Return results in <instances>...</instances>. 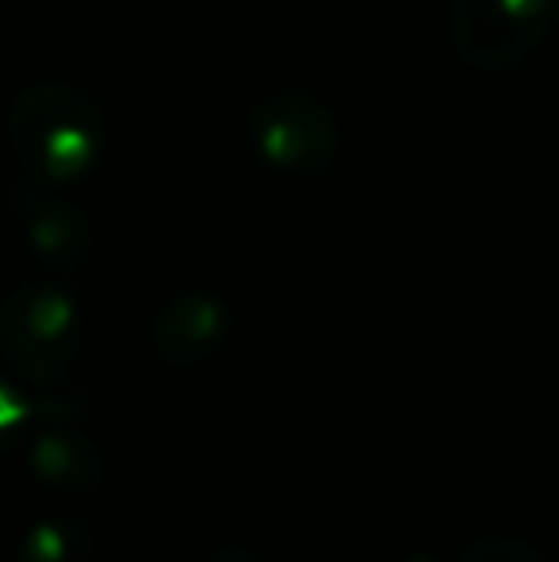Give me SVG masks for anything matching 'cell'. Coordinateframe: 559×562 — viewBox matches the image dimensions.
Wrapping results in <instances>:
<instances>
[{"mask_svg": "<svg viewBox=\"0 0 559 562\" xmlns=\"http://www.w3.org/2000/svg\"><path fill=\"white\" fill-rule=\"evenodd\" d=\"M406 562H429V559H406Z\"/></svg>", "mask_w": 559, "mask_h": 562, "instance_id": "10", "label": "cell"}, {"mask_svg": "<svg viewBox=\"0 0 559 562\" xmlns=\"http://www.w3.org/2000/svg\"><path fill=\"white\" fill-rule=\"evenodd\" d=\"M89 528L69 517H46L23 536L20 562H85L89 559Z\"/></svg>", "mask_w": 559, "mask_h": 562, "instance_id": "6", "label": "cell"}, {"mask_svg": "<svg viewBox=\"0 0 559 562\" xmlns=\"http://www.w3.org/2000/svg\"><path fill=\"white\" fill-rule=\"evenodd\" d=\"M226 311L211 295H177L154 322V348L172 368L215 360L226 340Z\"/></svg>", "mask_w": 559, "mask_h": 562, "instance_id": "4", "label": "cell"}, {"mask_svg": "<svg viewBox=\"0 0 559 562\" xmlns=\"http://www.w3.org/2000/svg\"><path fill=\"white\" fill-rule=\"evenodd\" d=\"M548 0H452V43L476 69H510L540 46Z\"/></svg>", "mask_w": 559, "mask_h": 562, "instance_id": "3", "label": "cell"}, {"mask_svg": "<svg viewBox=\"0 0 559 562\" xmlns=\"http://www.w3.org/2000/svg\"><path fill=\"white\" fill-rule=\"evenodd\" d=\"M456 562H545V555L525 540H510V536H483V540L468 543V548L456 555Z\"/></svg>", "mask_w": 559, "mask_h": 562, "instance_id": "7", "label": "cell"}, {"mask_svg": "<svg viewBox=\"0 0 559 562\" xmlns=\"http://www.w3.org/2000/svg\"><path fill=\"white\" fill-rule=\"evenodd\" d=\"M208 562H269V559H261L254 548H246V543H219L208 555Z\"/></svg>", "mask_w": 559, "mask_h": 562, "instance_id": "9", "label": "cell"}, {"mask_svg": "<svg viewBox=\"0 0 559 562\" xmlns=\"http://www.w3.org/2000/svg\"><path fill=\"white\" fill-rule=\"evenodd\" d=\"M15 149L31 169L46 177H77L92 165L97 154V115L77 92L66 89H31L23 92L12 115Z\"/></svg>", "mask_w": 559, "mask_h": 562, "instance_id": "2", "label": "cell"}, {"mask_svg": "<svg viewBox=\"0 0 559 562\" xmlns=\"http://www.w3.org/2000/svg\"><path fill=\"white\" fill-rule=\"evenodd\" d=\"M27 467L43 486L62 490V494H85L104 474V456H100L97 440L85 437L77 425L46 414L43 432L31 440Z\"/></svg>", "mask_w": 559, "mask_h": 562, "instance_id": "5", "label": "cell"}, {"mask_svg": "<svg viewBox=\"0 0 559 562\" xmlns=\"http://www.w3.org/2000/svg\"><path fill=\"white\" fill-rule=\"evenodd\" d=\"M81 348V326L66 295L23 288L0 306V352L12 375L31 386H58Z\"/></svg>", "mask_w": 559, "mask_h": 562, "instance_id": "1", "label": "cell"}, {"mask_svg": "<svg viewBox=\"0 0 559 562\" xmlns=\"http://www.w3.org/2000/svg\"><path fill=\"white\" fill-rule=\"evenodd\" d=\"M27 414H31L27 398H23L12 379L0 371V451H8L20 440L23 425H27Z\"/></svg>", "mask_w": 559, "mask_h": 562, "instance_id": "8", "label": "cell"}]
</instances>
